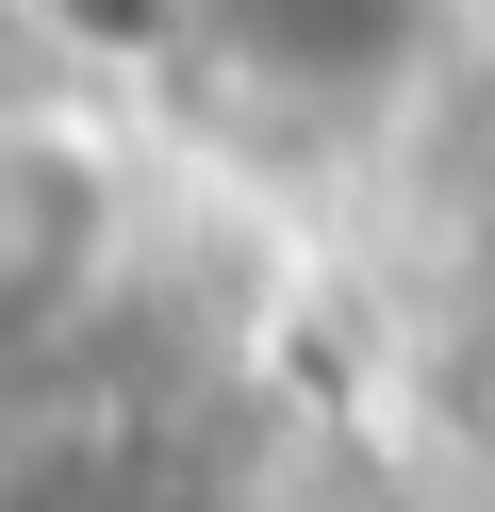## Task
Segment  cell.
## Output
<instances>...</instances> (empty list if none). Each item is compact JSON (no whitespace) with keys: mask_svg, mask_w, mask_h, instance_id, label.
Instances as JSON below:
<instances>
[{"mask_svg":"<svg viewBox=\"0 0 495 512\" xmlns=\"http://www.w3.org/2000/svg\"><path fill=\"white\" fill-rule=\"evenodd\" d=\"M132 265V182L83 116H0V380L83 347Z\"/></svg>","mask_w":495,"mask_h":512,"instance_id":"cell-1","label":"cell"},{"mask_svg":"<svg viewBox=\"0 0 495 512\" xmlns=\"http://www.w3.org/2000/svg\"><path fill=\"white\" fill-rule=\"evenodd\" d=\"M198 50L264 100H380L429 50V0H182Z\"/></svg>","mask_w":495,"mask_h":512,"instance_id":"cell-2","label":"cell"}]
</instances>
